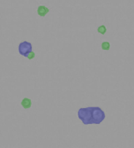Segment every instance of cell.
I'll use <instances>...</instances> for the list:
<instances>
[{
  "mask_svg": "<svg viewBox=\"0 0 134 148\" xmlns=\"http://www.w3.org/2000/svg\"><path fill=\"white\" fill-rule=\"evenodd\" d=\"M98 32L99 34L104 35V34H106V32H107V27H105L104 25H101V26H99L98 28Z\"/></svg>",
  "mask_w": 134,
  "mask_h": 148,
  "instance_id": "7",
  "label": "cell"
},
{
  "mask_svg": "<svg viewBox=\"0 0 134 148\" xmlns=\"http://www.w3.org/2000/svg\"><path fill=\"white\" fill-rule=\"evenodd\" d=\"M37 13L38 14L41 16V17H44V16H46L47 14L49 13V9L47 8L46 6H39V7L38 8V9H37Z\"/></svg>",
  "mask_w": 134,
  "mask_h": 148,
  "instance_id": "4",
  "label": "cell"
},
{
  "mask_svg": "<svg viewBox=\"0 0 134 148\" xmlns=\"http://www.w3.org/2000/svg\"><path fill=\"white\" fill-rule=\"evenodd\" d=\"M32 50H33V46H32L31 42H29L27 41L22 42L19 45V52L23 57H26L27 53H30Z\"/></svg>",
  "mask_w": 134,
  "mask_h": 148,
  "instance_id": "3",
  "label": "cell"
},
{
  "mask_svg": "<svg viewBox=\"0 0 134 148\" xmlns=\"http://www.w3.org/2000/svg\"><path fill=\"white\" fill-rule=\"evenodd\" d=\"M92 112V118H93V124H100L102 121L105 119V113L104 112L98 107H91Z\"/></svg>",
  "mask_w": 134,
  "mask_h": 148,
  "instance_id": "2",
  "label": "cell"
},
{
  "mask_svg": "<svg viewBox=\"0 0 134 148\" xmlns=\"http://www.w3.org/2000/svg\"><path fill=\"white\" fill-rule=\"evenodd\" d=\"M21 105L24 109H28V108H31V106H32V101H31V99L25 97L21 101Z\"/></svg>",
  "mask_w": 134,
  "mask_h": 148,
  "instance_id": "5",
  "label": "cell"
},
{
  "mask_svg": "<svg viewBox=\"0 0 134 148\" xmlns=\"http://www.w3.org/2000/svg\"><path fill=\"white\" fill-rule=\"evenodd\" d=\"M34 57H35V53L33 52V51H31L30 53H28L27 56H26V58H27V59H29V60L34 58Z\"/></svg>",
  "mask_w": 134,
  "mask_h": 148,
  "instance_id": "8",
  "label": "cell"
},
{
  "mask_svg": "<svg viewBox=\"0 0 134 148\" xmlns=\"http://www.w3.org/2000/svg\"><path fill=\"white\" fill-rule=\"evenodd\" d=\"M101 47L102 50H106V51H108L110 49V43L108 42H103L101 45Z\"/></svg>",
  "mask_w": 134,
  "mask_h": 148,
  "instance_id": "6",
  "label": "cell"
},
{
  "mask_svg": "<svg viewBox=\"0 0 134 148\" xmlns=\"http://www.w3.org/2000/svg\"><path fill=\"white\" fill-rule=\"evenodd\" d=\"M78 116L82 120L84 125L93 124V118H92V112L91 107L90 108H80L78 112Z\"/></svg>",
  "mask_w": 134,
  "mask_h": 148,
  "instance_id": "1",
  "label": "cell"
}]
</instances>
